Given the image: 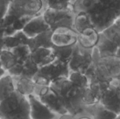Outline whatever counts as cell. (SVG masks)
Returning <instances> with one entry per match:
<instances>
[{"mask_svg": "<svg viewBox=\"0 0 120 119\" xmlns=\"http://www.w3.org/2000/svg\"><path fill=\"white\" fill-rule=\"evenodd\" d=\"M90 27H94L93 25L90 18L85 14H79L74 20V29L78 34Z\"/></svg>", "mask_w": 120, "mask_h": 119, "instance_id": "7402d4cb", "label": "cell"}, {"mask_svg": "<svg viewBox=\"0 0 120 119\" xmlns=\"http://www.w3.org/2000/svg\"><path fill=\"white\" fill-rule=\"evenodd\" d=\"M115 55H117V57L120 58V46L118 47V48H117V51H116Z\"/></svg>", "mask_w": 120, "mask_h": 119, "instance_id": "836d02e7", "label": "cell"}, {"mask_svg": "<svg viewBox=\"0 0 120 119\" xmlns=\"http://www.w3.org/2000/svg\"><path fill=\"white\" fill-rule=\"evenodd\" d=\"M99 102L108 109L116 113L117 115H120V97L111 83L109 88L101 97Z\"/></svg>", "mask_w": 120, "mask_h": 119, "instance_id": "8fae6325", "label": "cell"}, {"mask_svg": "<svg viewBox=\"0 0 120 119\" xmlns=\"http://www.w3.org/2000/svg\"><path fill=\"white\" fill-rule=\"evenodd\" d=\"M4 48L7 50H11L20 45H22L21 40L16 34V32L13 36H4L3 38Z\"/></svg>", "mask_w": 120, "mask_h": 119, "instance_id": "4316f807", "label": "cell"}, {"mask_svg": "<svg viewBox=\"0 0 120 119\" xmlns=\"http://www.w3.org/2000/svg\"><path fill=\"white\" fill-rule=\"evenodd\" d=\"M96 47L98 50L101 57H103L107 55H115L119 46L114 42L108 39L102 33H100L99 39Z\"/></svg>", "mask_w": 120, "mask_h": 119, "instance_id": "2e32d148", "label": "cell"}, {"mask_svg": "<svg viewBox=\"0 0 120 119\" xmlns=\"http://www.w3.org/2000/svg\"><path fill=\"white\" fill-rule=\"evenodd\" d=\"M68 79L80 88H86L89 86V79L87 76L79 72H70Z\"/></svg>", "mask_w": 120, "mask_h": 119, "instance_id": "d4e9b609", "label": "cell"}, {"mask_svg": "<svg viewBox=\"0 0 120 119\" xmlns=\"http://www.w3.org/2000/svg\"><path fill=\"white\" fill-rule=\"evenodd\" d=\"M82 104L84 106L91 105H94V104L98 102V100H96V97L93 94V93L89 87L84 88L82 98Z\"/></svg>", "mask_w": 120, "mask_h": 119, "instance_id": "83f0119b", "label": "cell"}, {"mask_svg": "<svg viewBox=\"0 0 120 119\" xmlns=\"http://www.w3.org/2000/svg\"><path fill=\"white\" fill-rule=\"evenodd\" d=\"M35 86L36 83L32 79L26 77H20L16 83L15 90L20 94L27 97L33 94Z\"/></svg>", "mask_w": 120, "mask_h": 119, "instance_id": "ac0fdd59", "label": "cell"}, {"mask_svg": "<svg viewBox=\"0 0 120 119\" xmlns=\"http://www.w3.org/2000/svg\"><path fill=\"white\" fill-rule=\"evenodd\" d=\"M15 91L12 76L6 74L0 78V103L9 97Z\"/></svg>", "mask_w": 120, "mask_h": 119, "instance_id": "e0dca14e", "label": "cell"}, {"mask_svg": "<svg viewBox=\"0 0 120 119\" xmlns=\"http://www.w3.org/2000/svg\"><path fill=\"white\" fill-rule=\"evenodd\" d=\"M39 67L36 65L30 58L25 62H23V70L20 77H26L32 79L36 75Z\"/></svg>", "mask_w": 120, "mask_h": 119, "instance_id": "484cf974", "label": "cell"}, {"mask_svg": "<svg viewBox=\"0 0 120 119\" xmlns=\"http://www.w3.org/2000/svg\"><path fill=\"white\" fill-rule=\"evenodd\" d=\"M17 62L18 60L16 58L10 50L4 48L1 50L0 53V64L4 70H8Z\"/></svg>", "mask_w": 120, "mask_h": 119, "instance_id": "ffe728a7", "label": "cell"}, {"mask_svg": "<svg viewBox=\"0 0 120 119\" xmlns=\"http://www.w3.org/2000/svg\"><path fill=\"white\" fill-rule=\"evenodd\" d=\"M38 97L41 102L56 114H58L61 116L68 113L59 96L50 86H42Z\"/></svg>", "mask_w": 120, "mask_h": 119, "instance_id": "8992f818", "label": "cell"}, {"mask_svg": "<svg viewBox=\"0 0 120 119\" xmlns=\"http://www.w3.org/2000/svg\"><path fill=\"white\" fill-rule=\"evenodd\" d=\"M102 34L118 46H120V19L115 20V23L105 29Z\"/></svg>", "mask_w": 120, "mask_h": 119, "instance_id": "d6986e66", "label": "cell"}, {"mask_svg": "<svg viewBox=\"0 0 120 119\" xmlns=\"http://www.w3.org/2000/svg\"><path fill=\"white\" fill-rule=\"evenodd\" d=\"M58 119H76V117L69 113L61 115Z\"/></svg>", "mask_w": 120, "mask_h": 119, "instance_id": "4dcf8cb0", "label": "cell"}, {"mask_svg": "<svg viewBox=\"0 0 120 119\" xmlns=\"http://www.w3.org/2000/svg\"><path fill=\"white\" fill-rule=\"evenodd\" d=\"M92 51L93 50L84 49L77 43L68 64L70 72H79L85 74L93 64Z\"/></svg>", "mask_w": 120, "mask_h": 119, "instance_id": "5b68a950", "label": "cell"}, {"mask_svg": "<svg viewBox=\"0 0 120 119\" xmlns=\"http://www.w3.org/2000/svg\"><path fill=\"white\" fill-rule=\"evenodd\" d=\"M78 33L69 28H58L53 31L51 41L53 46L66 47L75 46L77 43Z\"/></svg>", "mask_w": 120, "mask_h": 119, "instance_id": "52a82bcc", "label": "cell"}, {"mask_svg": "<svg viewBox=\"0 0 120 119\" xmlns=\"http://www.w3.org/2000/svg\"><path fill=\"white\" fill-rule=\"evenodd\" d=\"M49 86L59 96L69 114L75 117L82 114L84 106L82 98L84 88L72 83L68 78L65 77L53 81Z\"/></svg>", "mask_w": 120, "mask_h": 119, "instance_id": "6da1fadb", "label": "cell"}, {"mask_svg": "<svg viewBox=\"0 0 120 119\" xmlns=\"http://www.w3.org/2000/svg\"><path fill=\"white\" fill-rule=\"evenodd\" d=\"M110 82L105 81H91L89 83V88L91 90L93 94L96 97L98 102H99L101 97L103 93L109 88Z\"/></svg>", "mask_w": 120, "mask_h": 119, "instance_id": "cb8c5ba5", "label": "cell"}, {"mask_svg": "<svg viewBox=\"0 0 120 119\" xmlns=\"http://www.w3.org/2000/svg\"><path fill=\"white\" fill-rule=\"evenodd\" d=\"M6 70H4L2 67H0V78H1L2 76H4V75H6Z\"/></svg>", "mask_w": 120, "mask_h": 119, "instance_id": "1f68e13d", "label": "cell"}, {"mask_svg": "<svg viewBox=\"0 0 120 119\" xmlns=\"http://www.w3.org/2000/svg\"><path fill=\"white\" fill-rule=\"evenodd\" d=\"M100 33L94 27L88 28L78 34L77 43L84 49L93 50L97 45Z\"/></svg>", "mask_w": 120, "mask_h": 119, "instance_id": "7c38bea8", "label": "cell"}, {"mask_svg": "<svg viewBox=\"0 0 120 119\" xmlns=\"http://www.w3.org/2000/svg\"><path fill=\"white\" fill-rule=\"evenodd\" d=\"M75 46H66V47L53 46L52 48L53 50L56 58L69 64V62L72 58V53L74 51Z\"/></svg>", "mask_w": 120, "mask_h": 119, "instance_id": "44dd1931", "label": "cell"}, {"mask_svg": "<svg viewBox=\"0 0 120 119\" xmlns=\"http://www.w3.org/2000/svg\"><path fill=\"white\" fill-rule=\"evenodd\" d=\"M9 3L7 0H0V20H3L6 17L8 10Z\"/></svg>", "mask_w": 120, "mask_h": 119, "instance_id": "f546056e", "label": "cell"}, {"mask_svg": "<svg viewBox=\"0 0 120 119\" xmlns=\"http://www.w3.org/2000/svg\"><path fill=\"white\" fill-rule=\"evenodd\" d=\"M70 73L68 63L56 59L52 62L39 67L32 80L36 85L49 86L51 82L58 79L68 78Z\"/></svg>", "mask_w": 120, "mask_h": 119, "instance_id": "3957f363", "label": "cell"}, {"mask_svg": "<svg viewBox=\"0 0 120 119\" xmlns=\"http://www.w3.org/2000/svg\"><path fill=\"white\" fill-rule=\"evenodd\" d=\"M0 67H1V64H0Z\"/></svg>", "mask_w": 120, "mask_h": 119, "instance_id": "8d00e7d4", "label": "cell"}, {"mask_svg": "<svg viewBox=\"0 0 120 119\" xmlns=\"http://www.w3.org/2000/svg\"><path fill=\"white\" fill-rule=\"evenodd\" d=\"M76 119H92L91 118L89 117V116H79V118Z\"/></svg>", "mask_w": 120, "mask_h": 119, "instance_id": "d6a6232c", "label": "cell"}, {"mask_svg": "<svg viewBox=\"0 0 120 119\" xmlns=\"http://www.w3.org/2000/svg\"><path fill=\"white\" fill-rule=\"evenodd\" d=\"M99 62L103 65L112 79L120 78V58L115 55L98 57Z\"/></svg>", "mask_w": 120, "mask_h": 119, "instance_id": "5bb4252c", "label": "cell"}, {"mask_svg": "<svg viewBox=\"0 0 120 119\" xmlns=\"http://www.w3.org/2000/svg\"><path fill=\"white\" fill-rule=\"evenodd\" d=\"M0 119H30L27 97L15 90L0 103Z\"/></svg>", "mask_w": 120, "mask_h": 119, "instance_id": "7a4b0ae2", "label": "cell"}, {"mask_svg": "<svg viewBox=\"0 0 120 119\" xmlns=\"http://www.w3.org/2000/svg\"><path fill=\"white\" fill-rule=\"evenodd\" d=\"M44 8L42 0H12L9 3L8 10L6 16L15 20L30 17L34 18L41 14Z\"/></svg>", "mask_w": 120, "mask_h": 119, "instance_id": "277c9868", "label": "cell"}, {"mask_svg": "<svg viewBox=\"0 0 120 119\" xmlns=\"http://www.w3.org/2000/svg\"><path fill=\"white\" fill-rule=\"evenodd\" d=\"M52 34L53 31L50 29L39 34L33 38L29 39L27 41V46L30 47L31 51L32 52L39 48H53V45L51 41Z\"/></svg>", "mask_w": 120, "mask_h": 119, "instance_id": "9a60e30c", "label": "cell"}, {"mask_svg": "<svg viewBox=\"0 0 120 119\" xmlns=\"http://www.w3.org/2000/svg\"><path fill=\"white\" fill-rule=\"evenodd\" d=\"M89 116L92 119H116L119 115L98 102L91 105L84 106L83 112L79 116Z\"/></svg>", "mask_w": 120, "mask_h": 119, "instance_id": "30bf717a", "label": "cell"}, {"mask_svg": "<svg viewBox=\"0 0 120 119\" xmlns=\"http://www.w3.org/2000/svg\"><path fill=\"white\" fill-rule=\"evenodd\" d=\"M10 50L16 58L18 62L21 63H23L28 60L32 53V51L27 45H20Z\"/></svg>", "mask_w": 120, "mask_h": 119, "instance_id": "603a6c76", "label": "cell"}, {"mask_svg": "<svg viewBox=\"0 0 120 119\" xmlns=\"http://www.w3.org/2000/svg\"><path fill=\"white\" fill-rule=\"evenodd\" d=\"M30 58L39 67L48 65L56 58L52 48H39L32 52Z\"/></svg>", "mask_w": 120, "mask_h": 119, "instance_id": "4fadbf2b", "label": "cell"}, {"mask_svg": "<svg viewBox=\"0 0 120 119\" xmlns=\"http://www.w3.org/2000/svg\"><path fill=\"white\" fill-rule=\"evenodd\" d=\"M23 70V63L17 62L6 72L11 76H21Z\"/></svg>", "mask_w": 120, "mask_h": 119, "instance_id": "f1b7e54d", "label": "cell"}, {"mask_svg": "<svg viewBox=\"0 0 120 119\" xmlns=\"http://www.w3.org/2000/svg\"><path fill=\"white\" fill-rule=\"evenodd\" d=\"M120 119V115H119V116H118L117 117V119Z\"/></svg>", "mask_w": 120, "mask_h": 119, "instance_id": "d590c367", "label": "cell"}, {"mask_svg": "<svg viewBox=\"0 0 120 119\" xmlns=\"http://www.w3.org/2000/svg\"><path fill=\"white\" fill-rule=\"evenodd\" d=\"M2 21H3V20H0V32L3 31V26H2Z\"/></svg>", "mask_w": 120, "mask_h": 119, "instance_id": "e575fe53", "label": "cell"}, {"mask_svg": "<svg viewBox=\"0 0 120 119\" xmlns=\"http://www.w3.org/2000/svg\"><path fill=\"white\" fill-rule=\"evenodd\" d=\"M50 29L51 28L49 25L46 22L43 13H41L32 18L27 23L22 31L27 38L31 39Z\"/></svg>", "mask_w": 120, "mask_h": 119, "instance_id": "9c48e42d", "label": "cell"}, {"mask_svg": "<svg viewBox=\"0 0 120 119\" xmlns=\"http://www.w3.org/2000/svg\"><path fill=\"white\" fill-rule=\"evenodd\" d=\"M30 105V119H53L56 114L51 112L41 100L34 95L27 96Z\"/></svg>", "mask_w": 120, "mask_h": 119, "instance_id": "ba28073f", "label": "cell"}]
</instances>
